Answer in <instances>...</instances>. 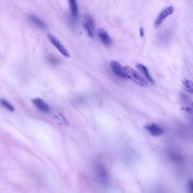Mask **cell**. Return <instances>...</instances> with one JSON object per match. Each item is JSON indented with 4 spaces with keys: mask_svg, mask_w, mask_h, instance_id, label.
<instances>
[{
    "mask_svg": "<svg viewBox=\"0 0 193 193\" xmlns=\"http://www.w3.org/2000/svg\"><path fill=\"white\" fill-rule=\"evenodd\" d=\"M180 96H181V99L185 102V103H187L189 102V98L188 97L186 96V94L181 92V95H180Z\"/></svg>",
    "mask_w": 193,
    "mask_h": 193,
    "instance_id": "20",
    "label": "cell"
},
{
    "mask_svg": "<svg viewBox=\"0 0 193 193\" xmlns=\"http://www.w3.org/2000/svg\"><path fill=\"white\" fill-rule=\"evenodd\" d=\"M192 109H193V101L192 102Z\"/></svg>",
    "mask_w": 193,
    "mask_h": 193,
    "instance_id": "22",
    "label": "cell"
},
{
    "mask_svg": "<svg viewBox=\"0 0 193 193\" xmlns=\"http://www.w3.org/2000/svg\"><path fill=\"white\" fill-rule=\"evenodd\" d=\"M0 104L9 111H14L15 109L14 107L6 101L5 99H0Z\"/></svg>",
    "mask_w": 193,
    "mask_h": 193,
    "instance_id": "15",
    "label": "cell"
},
{
    "mask_svg": "<svg viewBox=\"0 0 193 193\" xmlns=\"http://www.w3.org/2000/svg\"><path fill=\"white\" fill-rule=\"evenodd\" d=\"M181 109L182 111L186 112L187 113L190 114H193V113L192 108H190V107H183L181 108Z\"/></svg>",
    "mask_w": 193,
    "mask_h": 193,
    "instance_id": "19",
    "label": "cell"
},
{
    "mask_svg": "<svg viewBox=\"0 0 193 193\" xmlns=\"http://www.w3.org/2000/svg\"><path fill=\"white\" fill-rule=\"evenodd\" d=\"M83 27L84 30H85V31L86 35L90 38H93L94 36L93 31L90 28V27L88 25V24L86 22V21L83 22Z\"/></svg>",
    "mask_w": 193,
    "mask_h": 193,
    "instance_id": "14",
    "label": "cell"
},
{
    "mask_svg": "<svg viewBox=\"0 0 193 193\" xmlns=\"http://www.w3.org/2000/svg\"><path fill=\"white\" fill-rule=\"evenodd\" d=\"M188 193H193V179H190L187 182Z\"/></svg>",
    "mask_w": 193,
    "mask_h": 193,
    "instance_id": "17",
    "label": "cell"
},
{
    "mask_svg": "<svg viewBox=\"0 0 193 193\" xmlns=\"http://www.w3.org/2000/svg\"><path fill=\"white\" fill-rule=\"evenodd\" d=\"M140 36L141 37H143L144 35V30H143V27H141L140 30Z\"/></svg>",
    "mask_w": 193,
    "mask_h": 193,
    "instance_id": "21",
    "label": "cell"
},
{
    "mask_svg": "<svg viewBox=\"0 0 193 193\" xmlns=\"http://www.w3.org/2000/svg\"><path fill=\"white\" fill-rule=\"evenodd\" d=\"M124 69L127 78L130 79L132 81L141 87H147L148 86L147 83L135 69L130 66H125Z\"/></svg>",
    "mask_w": 193,
    "mask_h": 193,
    "instance_id": "2",
    "label": "cell"
},
{
    "mask_svg": "<svg viewBox=\"0 0 193 193\" xmlns=\"http://www.w3.org/2000/svg\"><path fill=\"white\" fill-rule=\"evenodd\" d=\"M184 89L189 94L193 95V82L192 81L185 78L181 81Z\"/></svg>",
    "mask_w": 193,
    "mask_h": 193,
    "instance_id": "13",
    "label": "cell"
},
{
    "mask_svg": "<svg viewBox=\"0 0 193 193\" xmlns=\"http://www.w3.org/2000/svg\"><path fill=\"white\" fill-rule=\"evenodd\" d=\"M32 102L39 111L45 113L50 112L49 106L42 99L38 97L34 98L32 100Z\"/></svg>",
    "mask_w": 193,
    "mask_h": 193,
    "instance_id": "7",
    "label": "cell"
},
{
    "mask_svg": "<svg viewBox=\"0 0 193 193\" xmlns=\"http://www.w3.org/2000/svg\"><path fill=\"white\" fill-rule=\"evenodd\" d=\"M48 38L49 40L50 43L54 45L55 48L57 49L58 51L62 54V56L66 58H69L70 57V54L68 50L55 36L51 34H49L48 35Z\"/></svg>",
    "mask_w": 193,
    "mask_h": 193,
    "instance_id": "4",
    "label": "cell"
},
{
    "mask_svg": "<svg viewBox=\"0 0 193 193\" xmlns=\"http://www.w3.org/2000/svg\"><path fill=\"white\" fill-rule=\"evenodd\" d=\"M86 22L88 24V25L90 27V28L92 29V30L94 32V22L93 21V18L88 15L86 16Z\"/></svg>",
    "mask_w": 193,
    "mask_h": 193,
    "instance_id": "16",
    "label": "cell"
},
{
    "mask_svg": "<svg viewBox=\"0 0 193 193\" xmlns=\"http://www.w3.org/2000/svg\"><path fill=\"white\" fill-rule=\"evenodd\" d=\"M29 19L30 21L33 23L37 27L41 29H46L47 28V26L46 23L43 21L41 19L38 18L35 15H30L29 16Z\"/></svg>",
    "mask_w": 193,
    "mask_h": 193,
    "instance_id": "11",
    "label": "cell"
},
{
    "mask_svg": "<svg viewBox=\"0 0 193 193\" xmlns=\"http://www.w3.org/2000/svg\"><path fill=\"white\" fill-rule=\"evenodd\" d=\"M110 67L114 74L116 75L117 76L122 79L127 78L124 67H123L118 61L115 60L111 61V62H110Z\"/></svg>",
    "mask_w": 193,
    "mask_h": 193,
    "instance_id": "5",
    "label": "cell"
},
{
    "mask_svg": "<svg viewBox=\"0 0 193 193\" xmlns=\"http://www.w3.org/2000/svg\"><path fill=\"white\" fill-rule=\"evenodd\" d=\"M170 157L174 162H179L180 160H181V156L178 155H177L176 154H174V153L171 154Z\"/></svg>",
    "mask_w": 193,
    "mask_h": 193,
    "instance_id": "18",
    "label": "cell"
},
{
    "mask_svg": "<svg viewBox=\"0 0 193 193\" xmlns=\"http://www.w3.org/2000/svg\"><path fill=\"white\" fill-rule=\"evenodd\" d=\"M174 12V8L172 6H169L165 8L162 10L156 18L154 22V26L155 29L159 27L165 20L169 16L171 15Z\"/></svg>",
    "mask_w": 193,
    "mask_h": 193,
    "instance_id": "3",
    "label": "cell"
},
{
    "mask_svg": "<svg viewBox=\"0 0 193 193\" xmlns=\"http://www.w3.org/2000/svg\"><path fill=\"white\" fill-rule=\"evenodd\" d=\"M97 33L98 37L100 39V41L103 44L105 45L106 46H110L112 44V39L110 37L105 30L102 29H98L97 31Z\"/></svg>",
    "mask_w": 193,
    "mask_h": 193,
    "instance_id": "8",
    "label": "cell"
},
{
    "mask_svg": "<svg viewBox=\"0 0 193 193\" xmlns=\"http://www.w3.org/2000/svg\"><path fill=\"white\" fill-rule=\"evenodd\" d=\"M94 170L98 181L102 185L108 186L110 184V177L105 165L97 162L94 165Z\"/></svg>",
    "mask_w": 193,
    "mask_h": 193,
    "instance_id": "1",
    "label": "cell"
},
{
    "mask_svg": "<svg viewBox=\"0 0 193 193\" xmlns=\"http://www.w3.org/2000/svg\"><path fill=\"white\" fill-rule=\"evenodd\" d=\"M136 66L144 75V76L146 77V78L147 79V81L151 83V84L154 83V81L152 77L151 76V75H150V73H149L147 67H146L145 65H143L141 64H140V63L137 64L136 65Z\"/></svg>",
    "mask_w": 193,
    "mask_h": 193,
    "instance_id": "9",
    "label": "cell"
},
{
    "mask_svg": "<svg viewBox=\"0 0 193 193\" xmlns=\"http://www.w3.org/2000/svg\"><path fill=\"white\" fill-rule=\"evenodd\" d=\"M54 118L57 121L58 123L61 126H68L69 125V123L68 120L64 117V116L59 112H55L53 114Z\"/></svg>",
    "mask_w": 193,
    "mask_h": 193,
    "instance_id": "10",
    "label": "cell"
},
{
    "mask_svg": "<svg viewBox=\"0 0 193 193\" xmlns=\"http://www.w3.org/2000/svg\"><path fill=\"white\" fill-rule=\"evenodd\" d=\"M69 6L70 8V10L71 12V14L72 16L74 18H77L78 17V3L75 0H70L68 1Z\"/></svg>",
    "mask_w": 193,
    "mask_h": 193,
    "instance_id": "12",
    "label": "cell"
},
{
    "mask_svg": "<svg viewBox=\"0 0 193 193\" xmlns=\"http://www.w3.org/2000/svg\"><path fill=\"white\" fill-rule=\"evenodd\" d=\"M145 129L150 133L151 135L154 137L160 136L164 133L165 132V130L162 126L155 123L147 124L145 126Z\"/></svg>",
    "mask_w": 193,
    "mask_h": 193,
    "instance_id": "6",
    "label": "cell"
}]
</instances>
